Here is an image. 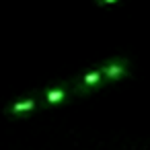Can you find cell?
I'll return each mask as SVG.
<instances>
[{
    "mask_svg": "<svg viewBox=\"0 0 150 150\" xmlns=\"http://www.w3.org/2000/svg\"><path fill=\"white\" fill-rule=\"evenodd\" d=\"M101 72H103V78L105 80H121L129 74V62L123 60V58H115V60H109L101 66Z\"/></svg>",
    "mask_w": 150,
    "mask_h": 150,
    "instance_id": "1",
    "label": "cell"
},
{
    "mask_svg": "<svg viewBox=\"0 0 150 150\" xmlns=\"http://www.w3.org/2000/svg\"><path fill=\"white\" fill-rule=\"evenodd\" d=\"M37 107V101L33 97H25L21 101H15L11 107H8V113L11 115H29L33 113V109Z\"/></svg>",
    "mask_w": 150,
    "mask_h": 150,
    "instance_id": "2",
    "label": "cell"
},
{
    "mask_svg": "<svg viewBox=\"0 0 150 150\" xmlns=\"http://www.w3.org/2000/svg\"><path fill=\"white\" fill-rule=\"evenodd\" d=\"M103 80H105V78H103V72H101V68H97V70H91V72H86V74L80 76V80H78V88L86 91V88H93V86L101 84Z\"/></svg>",
    "mask_w": 150,
    "mask_h": 150,
    "instance_id": "3",
    "label": "cell"
},
{
    "mask_svg": "<svg viewBox=\"0 0 150 150\" xmlns=\"http://www.w3.org/2000/svg\"><path fill=\"white\" fill-rule=\"evenodd\" d=\"M66 97H68V91H66L64 86H54V88H47V91H45V103H47V105L62 103Z\"/></svg>",
    "mask_w": 150,
    "mask_h": 150,
    "instance_id": "4",
    "label": "cell"
},
{
    "mask_svg": "<svg viewBox=\"0 0 150 150\" xmlns=\"http://www.w3.org/2000/svg\"><path fill=\"white\" fill-rule=\"evenodd\" d=\"M113 2H117V0H97V4H101V6H107V4H113Z\"/></svg>",
    "mask_w": 150,
    "mask_h": 150,
    "instance_id": "5",
    "label": "cell"
}]
</instances>
